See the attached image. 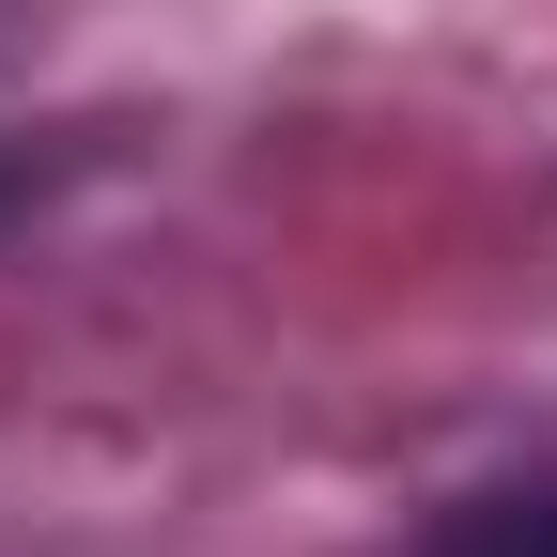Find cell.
I'll list each match as a JSON object with an SVG mask.
<instances>
[{
    "instance_id": "1",
    "label": "cell",
    "mask_w": 557,
    "mask_h": 557,
    "mask_svg": "<svg viewBox=\"0 0 557 557\" xmlns=\"http://www.w3.org/2000/svg\"><path fill=\"white\" fill-rule=\"evenodd\" d=\"M418 557H557V480H496V496H465Z\"/></svg>"
},
{
    "instance_id": "2",
    "label": "cell",
    "mask_w": 557,
    "mask_h": 557,
    "mask_svg": "<svg viewBox=\"0 0 557 557\" xmlns=\"http://www.w3.org/2000/svg\"><path fill=\"white\" fill-rule=\"evenodd\" d=\"M0 218H16V171H0Z\"/></svg>"
}]
</instances>
